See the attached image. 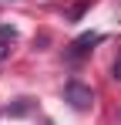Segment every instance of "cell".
Wrapping results in <instances>:
<instances>
[{"label": "cell", "instance_id": "5", "mask_svg": "<svg viewBox=\"0 0 121 125\" xmlns=\"http://www.w3.org/2000/svg\"><path fill=\"white\" fill-rule=\"evenodd\" d=\"M111 78H114V81H121V47H118V58H114V64H111Z\"/></svg>", "mask_w": 121, "mask_h": 125}, {"label": "cell", "instance_id": "4", "mask_svg": "<svg viewBox=\"0 0 121 125\" xmlns=\"http://www.w3.org/2000/svg\"><path fill=\"white\" fill-rule=\"evenodd\" d=\"M30 112V98H17L14 105H7V115H14V118H24Z\"/></svg>", "mask_w": 121, "mask_h": 125}, {"label": "cell", "instance_id": "1", "mask_svg": "<svg viewBox=\"0 0 121 125\" xmlns=\"http://www.w3.org/2000/svg\"><path fill=\"white\" fill-rule=\"evenodd\" d=\"M101 41H104V34H98V31H87V34L74 37V41L64 47V58H67L71 64H78V61H84V58H87V54H91V51H94Z\"/></svg>", "mask_w": 121, "mask_h": 125}, {"label": "cell", "instance_id": "6", "mask_svg": "<svg viewBox=\"0 0 121 125\" xmlns=\"http://www.w3.org/2000/svg\"><path fill=\"white\" fill-rule=\"evenodd\" d=\"M47 125H51V122H47Z\"/></svg>", "mask_w": 121, "mask_h": 125}, {"label": "cell", "instance_id": "3", "mask_svg": "<svg viewBox=\"0 0 121 125\" xmlns=\"http://www.w3.org/2000/svg\"><path fill=\"white\" fill-rule=\"evenodd\" d=\"M14 44H17V27H10V24H0V61H7V58H10Z\"/></svg>", "mask_w": 121, "mask_h": 125}, {"label": "cell", "instance_id": "2", "mask_svg": "<svg viewBox=\"0 0 121 125\" xmlns=\"http://www.w3.org/2000/svg\"><path fill=\"white\" fill-rule=\"evenodd\" d=\"M64 102L71 105L74 112H87V108L94 105V91H91V88H87L84 81L71 78V81L64 84Z\"/></svg>", "mask_w": 121, "mask_h": 125}]
</instances>
